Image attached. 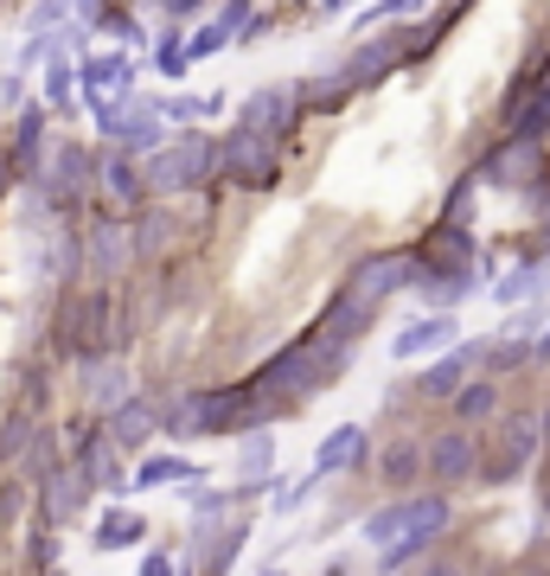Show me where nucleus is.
Listing matches in <instances>:
<instances>
[{
  "label": "nucleus",
  "mask_w": 550,
  "mask_h": 576,
  "mask_svg": "<svg viewBox=\"0 0 550 576\" xmlns=\"http://www.w3.org/2000/svg\"><path fill=\"white\" fill-rule=\"evenodd\" d=\"M538 436H544V423H531V417H512V423H506V461L519 468L524 455L538 448Z\"/></svg>",
  "instance_id": "4be33fe9"
},
{
  "label": "nucleus",
  "mask_w": 550,
  "mask_h": 576,
  "mask_svg": "<svg viewBox=\"0 0 550 576\" xmlns=\"http://www.w3.org/2000/svg\"><path fill=\"white\" fill-rule=\"evenodd\" d=\"M524 167H538V155H531V141H519L512 155H499V160H493V173H499V180H512V173H524Z\"/></svg>",
  "instance_id": "7c9ffc66"
},
{
  "label": "nucleus",
  "mask_w": 550,
  "mask_h": 576,
  "mask_svg": "<svg viewBox=\"0 0 550 576\" xmlns=\"http://www.w3.org/2000/svg\"><path fill=\"white\" fill-rule=\"evenodd\" d=\"M141 576H173V564H167V557H160V550H154V557L141 564Z\"/></svg>",
  "instance_id": "e433bc0d"
},
{
  "label": "nucleus",
  "mask_w": 550,
  "mask_h": 576,
  "mask_svg": "<svg viewBox=\"0 0 550 576\" xmlns=\"http://www.w3.org/2000/svg\"><path fill=\"white\" fill-rule=\"evenodd\" d=\"M103 135H116L129 155H148V160L167 148V122H160V109H122V116H116Z\"/></svg>",
  "instance_id": "423d86ee"
},
{
  "label": "nucleus",
  "mask_w": 550,
  "mask_h": 576,
  "mask_svg": "<svg viewBox=\"0 0 550 576\" xmlns=\"http://www.w3.org/2000/svg\"><path fill=\"white\" fill-rule=\"evenodd\" d=\"M103 180H109V192H116V199H141V192H148V186H141V167H134L129 155L103 160Z\"/></svg>",
  "instance_id": "aec40b11"
},
{
  "label": "nucleus",
  "mask_w": 550,
  "mask_h": 576,
  "mask_svg": "<svg viewBox=\"0 0 550 576\" xmlns=\"http://www.w3.org/2000/svg\"><path fill=\"white\" fill-rule=\"evenodd\" d=\"M282 129H289V97H282V90H262V97L243 103V135H262V141H269V135H282Z\"/></svg>",
  "instance_id": "ddd939ff"
},
{
  "label": "nucleus",
  "mask_w": 550,
  "mask_h": 576,
  "mask_svg": "<svg viewBox=\"0 0 550 576\" xmlns=\"http://www.w3.org/2000/svg\"><path fill=\"white\" fill-rule=\"evenodd\" d=\"M544 129H550V83L538 90V103H524V109H519V141H538Z\"/></svg>",
  "instance_id": "b1692460"
},
{
  "label": "nucleus",
  "mask_w": 550,
  "mask_h": 576,
  "mask_svg": "<svg viewBox=\"0 0 550 576\" xmlns=\"http://www.w3.org/2000/svg\"><path fill=\"white\" fill-rule=\"evenodd\" d=\"M39 129H46V109H27V116H20V167L39 160Z\"/></svg>",
  "instance_id": "a878e982"
},
{
  "label": "nucleus",
  "mask_w": 550,
  "mask_h": 576,
  "mask_svg": "<svg viewBox=\"0 0 550 576\" xmlns=\"http://www.w3.org/2000/svg\"><path fill=\"white\" fill-rule=\"evenodd\" d=\"M224 167H231V173H237L243 186H250V180H257V186H269V180H276V160H269V141H262V135H243V129H237L231 155H224Z\"/></svg>",
  "instance_id": "9b49d317"
},
{
  "label": "nucleus",
  "mask_w": 550,
  "mask_h": 576,
  "mask_svg": "<svg viewBox=\"0 0 550 576\" xmlns=\"http://www.w3.org/2000/svg\"><path fill=\"white\" fill-rule=\"evenodd\" d=\"M422 391H429V397H461V391H468V352L436 359V366L422 371Z\"/></svg>",
  "instance_id": "2eb2a0df"
},
{
  "label": "nucleus",
  "mask_w": 550,
  "mask_h": 576,
  "mask_svg": "<svg viewBox=\"0 0 550 576\" xmlns=\"http://www.w3.org/2000/svg\"><path fill=\"white\" fill-rule=\"evenodd\" d=\"M129 231H116V225H97V269L103 276H116L122 262H129V244H122Z\"/></svg>",
  "instance_id": "5701e85b"
},
{
  "label": "nucleus",
  "mask_w": 550,
  "mask_h": 576,
  "mask_svg": "<svg viewBox=\"0 0 550 576\" xmlns=\"http://www.w3.org/2000/svg\"><path fill=\"white\" fill-rule=\"evenodd\" d=\"M90 397H97V410L116 417V410L129 404V371H122V366H97V371H90Z\"/></svg>",
  "instance_id": "f3484780"
},
{
  "label": "nucleus",
  "mask_w": 550,
  "mask_h": 576,
  "mask_svg": "<svg viewBox=\"0 0 550 576\" xmlns=\"http://www.w3.org/2000/svg\"><path fill=\"white\" fill-rule=\"evenodd\" d=\"M78 78H83V103L97 109V129H109V122L122 116V109H116V97H129L134 64H129V58H83Z\"/></svg>",
  "instance_id": "f03ea898"
},
{
  "label": "nucleus",
  "mask_w": 550,
  "mask_h": 576,
  "mask_svg": "<svg viewBox=\"0 0 550 576\" xmlns=\"http://www.w3.org/2000/svg\"><path fill=\"white\" fill-rule=\"evenodd\" d=\"M493 404H499V397H493V385H468V391L454 397V410H461V417H468V423L493 417Z\"/></svg>",
  "instance_id": "393cba45"
},
{
  "label": "nucleus",
  "mask_w": 550,
  "mask_h": 576,
  "mask_svg": "<svg viewBox=\"0 0 550 576\" xmlns=\"http://www.w3.org/2000/svg\"><path fill=\"white\" fill-rule=\"evenodd\" d=\"M544 436H550V410H544Z\"/></svg>",
  "instance_id": "ea45409f"
},
{
  "label": "nucleus",
  "mask_w": 550,
  "mask_h": 576,
  "mask_svg": "<svg viewBox=\"0 0 550 576\" xmlns=\"http://www.w3.org/2000/svg\"><path fill=\"white\" fill-rule=\"evenodd\" d=\"M231 506H237V494H206V499L192 494V513H199V519H218V513H231Z\"/></svg>",
  "instance_id": "72a5a7b5"
},
{
  "label": "nucleus",
  "mask_w": 550,
  "mask_h": 576,
  "mask_svg": "<svg viewBox=\"0 0 550 576\" xmlns=\"http://www.w3.org/2000/svg\"><path fill=\"white\" fill-rule=\"evenodd\" d=\"M224 39H231V32H224V27H199V32H192V39H186V58L199 64V58H211V52H218V46H224Z\"/></svg>",
  "instance_id": "bb28decb"
},
{
  "label": "nucleus",
  "mask_w": 550,
  "mask_h": 576,
  "mask_svg": "<svg viewBox=\"0 0 550 576\" xmlns=\"http://www.w3.org/2000/svg\"><path fill=\"white\" fill-rule=\"evenodd\" d=\"M403 525H410V499H397V506H384V513H371L366 538H371V545H397V538H403Z\"/></svg>",
  "instance_id": "a211bd4d"
},
{
  "label": "nucleus",
  "mask_w": 550,
  "mask_h": 576,
  "mask_svg": "<svg viewBox=\"0 0 550 576\" xmlns=\"http://www.w3.org/2000/svg\"><path fill=\"white\" fill-rule=\"evenodd\" d=\"M269 461H276V443H269V436H250V448L237 455V474H243V494H250V487H257L262 474H269Z\"/></svg>",
  "instance_id": "6ab92c4d"
},
{
  "label": "nucleus",
  "mask_w": 550,
  "mask_h": 576,
  "mask_svg": "<svg viewBox=\"0 0 550 576\" xmlns=\"http://www.w3.org/2000/svg\"><path fill=\"white\" fill-rule=\"evenodd\" d=\"M64 83H71V71H64V64H52V78H46V97H52V103H64Z\"/></svg>",
  "instance_id": "c9c22d12"
},
{
  "label": "nucleus",
  "mask_w": 550,
  "mask_h": 576,
  "mask_svg": "<svg viewBox=\"0 0 550 576\" xmlns=\"http://www.w3.org/2000/svg\"><path fill=\"white\" fill-rule=\"evenodd\" d=\"M531 352H538V359H550V334H544V340H538V346H531Z\"/></svg>",
  "instance_id": "58836bf2"
},
{
  "label": "nucleus",
  "mask_w": 550,
  "mask_h": 576,
  "mask_svg": "<svg viewBox=\"0 0 550 576\" xmlns=\"http://www.w3.org/2000/svg\"><path fill=\"white\" fill-rule=\"evenodd\" d=\"M531 288H538V269H512V276H506V282L493 288V295H499V301H524Z\"/></svg>",
  "instance_id": "c756f323"
},
{
  "label": "nucleus",
  "mask_w": 550,
  "mask_h": 576,
  "mask_svg": "<svg viewBox=\"0 0 550 576\" xmlns=\"http://www.w3.org/2000/svg\"><path fill=\"white\" fill-rule=\"evenodd\" d=\"M160 71H167V78L186 71V39H167V46H160Z\"/></svg>",
  "instance_id": "f704fd0d"
},
{
  "label": "nucleus",
  "mask_w": 550,
  "mask_h": 576,
  "mask_svg": "<svg viewBox=\"0 0 550 576\" xmlns=\"http://www.w3.org/2000/svg\"><path fill=\"white\" fill-rule=\"evenodd\" d=\"M417 468H422V448L417 443L384 448V480H391V487H410V480H417Z\"/></svg>",
  "instance_id": "412c9836"
},
{
  "label": "nucleus",
  "mask_w": 550,
  "mask_h": 576,
  "mask_svg": "<svg viewBox=\"0 0 550 576\" xmlns=\"http://www.w3.org/2000/svg\"><path fill=\"white\" fill-rule=\"evenodd\" d=\"M83 173H90V155H83V148H64V155H58V186H83Z\"/></svg>",
  "instance_id": "c85d7f7f"
},
{
  "label": "nucleus",
  "mask_w": 550,
  "mask_h": 576,
  "mask_svg": "<svg viewBox=\"0 0 550 576\" xmlns=\"http://www.w3.org/2000/svg\"><path fill=\"white\" fill-rule=\"evenodd\" d=\"M154 429H160V410L148 404V397H129V404L109 417V443H116V448H148Z\"/></svg>",
  "instance_id": "1a4fd4ad"
},
{
  "label": "nucleus",
  "mask_w": 550,
  "mask_h": 576,
  "mask_svg": "<svg viewBox=\"0 0 550 576\" xmlns=\"http://www.w3.org/2000/svg\"><path fill=\"white\" fill-rule=\"evenodd\" d=\"M78 499H83L78 474H52V506H58V513H78Z\"/></svg>",
  "instance_id": "cd10ccee"
},
{
  "label": "nucleus",
  "mask_w": 550,
  "mask_h": 576,
  "mask_svg": "<svg viewBox=\"0 0 550 576\" xmlns=\"http://www.w3.org/2000/svg\"><path fill=\"white\" fill-rule=\"evenodd\" d=\"M27 436H32V417H13V423H7V436H0V461H13V455L27 448Z\"/></svg>",
  "instance_id": "2f4dec72"
},
{
  "label": "nucleus",
  "mask_w": 550,
  "mask_h": 576,
  "mask_svg": "<svg viewBox=\"0 0 550 576\" xmlns=\"http://www.w3.org/2000/svg\"><path fill=\"white\" fill-rule=\"evenodd\" d=\"M262 576H282V570H262Z\"/></svg>",
  "instance_id": "a19ab883"
},
{
  "label": "nucleus",
  "mask_w": 550,
  "mask_h": 576,
  "mask_svg": "<svg viewBox=\"0 0 550 576\" xmlns=\"http://www.w3.org/2000/svg\"><path fill=\"white\" fill-rule=\"evenodd\" d=\"M403 282H417V262L410 257H371V262H359V276H352V288H359V301H378V295H391V288H403Z\"/></svg>",
  "instance_id": "0eeeda50"
},
{
  "label": "nucleus",
  "mask_w": 550,
  "mask_h": 576,
  "mask_svg": "<svg viewBox=\"0 0 550 576\" xmlns=\"http://www.w3.org/2000/svg\"><path fill=\"white\" fill-rule=\"evenodd\" d=\"M134 538H148V519H134V513H103L97 519V550H129Z\"/></svg>",
  "instance_id": "dca6fc26"
},
{
  "label": "nucleus",
  "mask_w": 550,
  "mask_h": 576,
  "mask_svg": "<svg viewBox=\"0 0 550 576\" xmlns=\"http://www.w3.org/2000/svg\"><path fill=\"white\" fill-rule=\"evenodd\" d=\"M192 487V480H199V468H192V461H180V455H148V461H141V468H134V487Z\"/></svg>",
  "instance_id": "4468645a"
},
{
  "label": "nucleus",
  "mask_w": 550,
  "mask_h": 576,
  "mask_svg": "<svg viewBox=\"0 0 550 576\" xmlns=\"http://www.w3.org/2000/svg\"><path fill=\"white\" fill-rule=\"evenodd\" d=\"M359 461H366V429H359V423H340V429L320 443L314 474H346V468H359Z\"/></svg>",
  "instance_id": "9d476101"
},
{
  "label": "nucleus",
  "mask_w": 550,
  "mask_h": 576,
  "mask_svg": "<svg viewBox=\"0 0 550 576\" xmlns=\"http://www.w3.org/2000/svg\"><path fill=\"white\" fill-rule=\"evenodd\" d=\"M422 468L436 474V480H461V474H473V436H468V429L436 436V443L422 448Z\"/></svg>",
  "instance_id": "6e6552de"
},
{
  "label": "nucleus",
  "mask_w": 550,
  "mask_h": 576,
  "mask_svg": "<svg viewBox=\"0 0 550 576\" xmlns=\"http://www.w3.org/2000/svg\"><path fill=\"white\" fill-rule=\"evenodd\" d=\"M206 97H173V103H167V109H160V116H173V122H192V116H206Z\"/></svg>",
  "instance_id": "473e14b6"
},
{
  "label": "nucleus",
  "mask_w": 550,
  "mask_h": 576,
  "mask_svg": "<svg viewBox=\"0 0 550 576\" xmlns=\"http://www.w3.org/2000/svg\"><path fill=\"white\" fill-rule=\"evenodd\" d=\"M250 410H257V385H231V391L186 397L180 423H199V429H231V423H250Z\"/></svg>",
  "instance_id": "7ed1b4c3"
},
{
  "label": "nucleus",
  "mask_w": 550,
  "mask_h": 576,
  "mask_svg": "<svg viewBox=\"0 0 550 576\" xmlns=\"http://www.w3.org/2000/svg\"><path fill=\"white\" fill-rule=\"evenodd\" d=\"M218 173V148H211L206 135H186L173 148H160L148 167H141V186L148 192H180V186H206Z\"/></svg>",
  "instance_id": "f257e3e1"
},
{
  "label": "nucleus",
  "mask_w": 550,
  "mask_h": 576,
  "mask_svg": "<svg viewBox=\"0 0 550 576\" xmlns=\"http://www.w3.org/2000/svg\"><path fill=\"white\" fill-rule=\"evenodd\" d=\"M448 340H454V320L429 315V320H410V327L391 340V352H397V359H422V352H442Z\"/></svg>",
  "instance_id": "f8f14e48"
},
{
  "label": "nucleus",
  "mask_w": 550,
  "mask_h": 576,
  "mask_svg": "<svg viewBox=\"0 0 550 576\" xmlns=\"http://www.w3.org/2000/svg\"><path fill=\"white\" fill-rule=\"evenodd\" d=\"M448 525V499L442 494H422V499H410V525H403V538H397L391 550H384V570H403L410 557H417L436 532Z\"/></svg>",
  "instance_id": "20e7f679"
},
{
  "label": "nucleus",
  "mask_w": 550,
  "mask_h": 576,
  "mask_svg": "<svg viewBox=\"0 0 550 576\" xmlns=\"http://www.w3.org/2000/svg\"><path fill=\"white\" fill-rule=\"evenodd\" d=\"M103 334H109V295H103V288H90V295L78 301V315L64 320V340H71L83 359L97 366V352H103Z\"/></svg>",
  "instance_id": "39448f33"
},
{
  "label": "nucleus",
  "mask_w": 550,
  "mask_h": 576,
  "mask_svg": "<svg viewBox=\"0 0 550 576\" xmlns=\"http://www.w3.org/2000/svg\"><path fill=\"white\" fill-rule=\"evenodd\" d=\"M422 576H461V570H454V564H429Z\"/></svg>",
  "instance_id": "4c0bfd02"
}]
</instances>
